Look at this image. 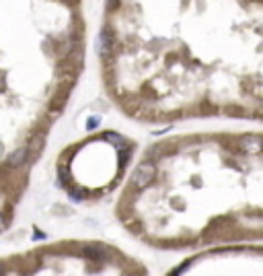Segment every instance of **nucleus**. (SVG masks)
<instances>
[{
  "label": "nucleus",
  "instance_id": "0eeeda50",
  "mask_svg": "<svg viewBox=\"0 0 263 276\" xmlns=\"http://www.w3.org/2000/svg\"><path fill=\"white\" fill-rule=\"evenodd\" d=\"M105 138H107L109 142H111V144H115L117 148H121V146H125V144H127V140H125L121 134H117V132H107V134H105Z\"/></svg>",
  "mask_w": 263,
  "mask_h": 276
},
{
  "label": "nucleus",
  "instance_id": "9b49d317",
  "mask_svg": "<svg viewBox=\"0 0 263 276\" xmlns=\"http://www.w3.org/2000/svg\"><path fill=\"white\" fill-rule=\"evenodd\" d=\"M66 3H70V5H76V3H78V0H66Z\"/></svg>",
  "mask_w": 263,
  "mask_h": 276
},
{
  "label": "nucleus",
  "instance_id": "6e6552de",
  "mask_svg": "<svg viewBox=\"0 0 263 276\" xmlns=\"http://www.w3.org/2000/svg\"><path fill=\"white\" fill-rule=\"evenodd\" d=\"M129 159H132V151H129V148H125V146H121L119 148V167L123 169Z\"/></svg>",
  "mask_w": 263,
  "mask_h": 276
},
{
  "label": "nucleus",
  "instance_id": "9d476101",
  "mask_svg": "<svg viewBox=\"0 0 263 276\" xmlns=\"http://www.w3.org/2000/svg\"><path fill=\"white\" fill-rule=\"evenodd\" d=\"M5 227H7V223H5V217H3V215H0V231H3Z\"/></svg>",
  "mask_w": 263,
  "mask_h": 276
},
{
  "label": "nucleus",
  "instance_id": "7ed1b4c3",
  "mask_svg": "<svg viewBox=\"0 0 263 276\" xmlns=\"http://www.w3.org/2000/svg\"><path fill=\"white\" fill-rule=\"evenodd\" d=\"M82 253L89 260H93V262H99V264H103V262H107L109 260V251L105 249V247H101V245H86L84 249H82Z\"/></svg>",
  "mask_w": 263,
  "mask_h": 276
},
{
  "label": "nucleus",
  "instance_id": "1a4fd4ad",
  "mask_svg": "<svg viewBox=\"0 0 263 276\" xmlns=\"http://www.w3.org/2000/svg\"><path fill=\"white\" fill-rule=\"evenodd\" d=\"M99 126H101V118L93 116V118H89V122H86V130H97Z\"/></svg>",
  "mask_w": 263,
  "mask_h": 276
},
{
  "label": "nucleus",
  "instance_id": "39448f33",
  "mask_svg": "<svg viewBox=\"0 0 263 276\" xmlns=\"http://www.w3.org/2000/svg\"><path fill=\"white\" fill-rule=\"evenodd\" d=\"M43 146H46V134H43V132H37V134H33V138L29 140L27 153H31L33 159H37V157L41 155V151H43Z\"/></svg>",
  "mask_w": 263,
  "mask_h": 276
},
{
  "label": "nucleus",
  "instance_id": "f257e3e1",
  "mask_svg": "<svg viewBox=\"0 0 263 276\" xmlns=\"http://www.w3.org/2000/svg\"><path fill=\"white\" fill-rule=\"evenodd\" d=\"M155 177H157V167H155V163H152V161H144V163H140V165L136 167L134 175H132V183H134V188L142 190V188H146L148 183L155 181Z\"/></svg>",
  "mask_w": 263,
  "mask_h": 276
},
{
  "label": "nucleus",
  "instance_id": "ddd939ff",
  "mask_svg": "<svg viewBox=\"0 0 263 276\" xmlns=\"http://www.w3.org/2000/svg\"><path fill=\"white\" fill-rule=\"evenodd\" d=\"M255 3H259V0H255Z\"/></svg>",
  "mask_w": 263,
  "mask_h": 276
},
{
  "label": "nucleus",
  "instance_id": "f8f14e48",
  "mask_svg": "<svg viewBox=\"0 0 263 276\" xmlns=\"http://www.w3.org/2000/svg\"><path fill=\"white\" fill-rule=\"evenodd\" d=\"M0 272H3V268H0Z\"/></svg>",
  "mask_w": 263,
  "mask_h": 276
},
{
  "label": "nucleus",
  "instance_id": "f03ea898",
  "mask_svg": "<svg viewBox=\"0 0 263 276\" xmlns=\"http://www.w3.org/2000/svg\"><path fill=\"white\" fill-rule=\"evenodd\" d=\"M113 48H115L113 35H111V31L105 27V29L101 31V35L97 37V52H99L101 58H109V56L113 54Z\"/></svg>",
  "mask_w": 263,
  "mask_h": 276
},
{
  "label": "nucleus",
  "instance_id": "20e7f679",
  "mask_svg": "<svg viewBox=\"0 0 263 276\" xmlns=\"http://www.w3.org/2000/svg\"><path fill=\"white\" fill-rule=\"evenodd\" d=\"M29 153H27V148H17V151H13L7 159V167L9 169H17V167H23V163L27 161Z\"/></svg>",
  "mask_w": 263,
  "mask_h": 276
},
{
  "label": "nucleus",
  "instance_id": "423d86ee",
  "mask_svg": "<svg viewBox=\"0 0 263 276\" xmlns=\"http://www.w3.org/2000/svg\"><path fill=\"white\" fill-rule=\"evenodd\" d=\"M238 144L245 148V151H249V153H259V148H261V138L259 136H255V134H247V136H243L238 140Z\"/></svg>",
  "mask_w": 263,
  "mask_h": 276
}]
</instances>
